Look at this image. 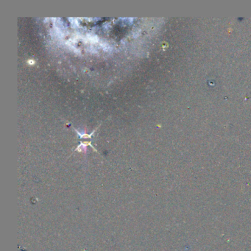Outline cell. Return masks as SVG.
I'll return each mask as SVG.
<instances>
[{
    "label": "cell",
    "mask_w": 251,
    "mask_h": 251,
    "mask_svg": "<svg viewBox=\"0 0 251 251\" xmlns=\"http://www.w3.org/2000/svg\"><path fill=\"white\" fill-rule=\"evenodd\" d=\"M99 44H100V46L102 47V49L105 50V51H106V52H108V51H110L111 50V46H110L108 45V44H107V43H105V42H100L99 43Z\"/></svg>",
    "instance_id": "277c9868"
},
{
    "label": "cell",
    "mask_w": 251,
    "mask_h": 251,
    "mask_svg": "<svg viewBox=\"0 0 251 251\" xmlns=\"http://www.w3.org/2000/svg\"><path fill=\"white\" fill-rule=\"evenodd\" d=\"M68 20L70 21V22L71 23L72 25H75V26H78L79 25L78 21H77L76 18H68Z\"/></svg>",
    "instance_id": "5b68a950"
},
{
    "label": "cell",
    "mask_w": 251,
    "mask_h": 251,
    "mask_svg": "<svg viewBox=\"0 0 251 251\" xmlns=\"http://www.w3.org/2000/svg\"><path fill=\"white\" fill-rule=\"evenodd\" d=\"M85 41V42H89V43H97L99 41L98 36L95 35H87L84 38H82Z\"/></svg>",
    "instance_id": "6da1fadb"
},
{
    "label": "cell",
    "mask_w": 251,
    "mask_h": 251,
    "mask_svg": "<svg viewBox=\"0 0 251 251\" xmlns=\"http://www.w3.org/2000/svg\"><path fill=\"white\" fill-rule=\"evenodd\" d=\"M27 63H28V64H29V65L32 66V65H34V64L35 63V61H34V60H32V59H30V60H28V61H27Z\"/></svg>",
    "instance_id": "8992f818"
},
{
    "label": "cell",
    "mask_w": 251,
    "mask_h": 251,
    "mask_svg": "<svg viewBox=\"0 0 251 251\" xmlns=\"http://www.w3.org/2000/svg\"><path fill=\"white\" fill-rule=\"evenodd\" d=\"M98 128H99V127H97L96 129L94 130L91 132L90 134H88V133H80L79 131H77L76 129H75V128H74V130H75V132H76L78 134V136H79V137H80V138H91V137H92V136L94 135V133H95V131L98 129Z\"/></svg>",
    "instance_id": "7a4b0ae2"
},
{
    "label": "cell",
    "mask_w": 251,
    "mask_h": 251,
    "mask_svg": "<svg viewBox=\"0 0 251 251\" xmlns=\"http://www.w3.org/2000/svg\"><path fill=\"white\" fill-rule=\"evenodd\" d=\"M88 145H86L85 142H81L80 143V145H79L76 148V150H75V151H78V152H85L86 151V147H87Z\"/></svg>",
    "instance_id": "3957f363"
}]
</instances>
